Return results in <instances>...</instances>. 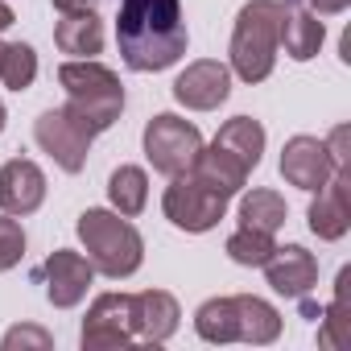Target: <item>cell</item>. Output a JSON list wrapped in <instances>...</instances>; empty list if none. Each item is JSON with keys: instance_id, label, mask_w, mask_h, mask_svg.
<instances>
[{"instance_id": "6da1fadb", "label": "cell", "mask_w": 351, "mask_h": 351, "mask_svg": "<svg viewBox=\"0 0 351 351\" xmlns=\"http://www.w3.org/2000/svg\"><path fill=\"white\" fill-rule=\"evenodd\" d=\"M116 42L128 71H165L186 54L182 0H116Z\"/></svg>"}, {"instance_id": "7a4b0ae2", "label": "cell", "mask_w": 351, "mask_h": 351, "mask_svg": "<svg viewBox=\"0 0 351 351\" xmlns=\"http://www.w3.org/2000/svg\"><path fill=\"white\" fill-rule=\"evenodd\" d=\"M58 83H62V91H66L62 112H66L71 120H79L91 136L108 132V128L120 120V112H124V87H120V79H116L108 66H99V62H91V58H83V62H62V66H58Z\"/></svg>"}, {"instance_id": "3957f363", "label": "cell", "mask_w": 351, "mask_h": 351, "mask_svg": "<svg viewBox=\"0 0 351 351\" xmlns=\"http://www.w3.org/2000/svg\"><path fill=\"white\" fill-rule=\"evenodd\" d=\"M79 240L87 248V261L95 273L104 277H132L145 261V244H141V232L124 219V215H112V211H83L79 215Z\"/></svg>"}, {"instance_id": "277c9868", "label": "cell", "mask_w": 351, "mask_h": 351, "mask_svg": "<svg viewBox=\"0 0 351 351\" xmlns=\"http://www.w3.org/2000/svg\"><path fill=\"white\" fill-rule=\"evenodd\" d=\"M277 25H281V0H248L232 29V71L244 83H261L273 75L277 62Z\"/></svg>"}, {"instance_id": "5b68a950", "label": "cell", "mask_w": 351, "mask_h": 351, "mask_svg": "<svg viewBox=\"0 0 351 351\" xmlns=\"http://www.w3.org/2000/svg\"><path fill=\"white\" fill-rule=\"evenodd\" d=\"M228 199L232 195H223L219 186H211V182H203L199 173H178L173 178V186L165 191V199H161V211H165V219L173 223V228H182V232H211L223 215H228Z\"/></svg>"}, {"instance_id": "8992f818", "label": "cell", "mask_w": 351, "mask_h": 351, "mask_svg": "<svg viewBox=\"0 0 351 351\" xmlns=\"http://www.w3.org/2000/svg\"><path fill=\"white\" fill-rule=\"evenodd\" d=\"M203 153V132L191 124V120H178V116H153L145 124V157L153 161L157 173H165V178H178V173L195 169Z\"/></svg>"}, {"instance_id": "52a82bcc", "label": "cell", "mask_w": 351, "mask_h": 351, "mask_svg": "<svg viewBox=\"0 0 351 351\" xmlns=\"http://www.w3.org/2000/svg\"><path fill=\"white\" fill-rule=\"evenodd\" d=\"M136 343L132 330V293H99L83 322V351H112Z\"/></svg>"}, {"instance_id": "ba28073f", "label": "cell", "mask_w": 351, "mask_h": 351, "mask_svg": "<svg viewBox=\"0 0 351 351\" xmlns=\"http://www.w3.org/2000/svg\"><path fill=\"white\" fill-rule=\"evenodd\" d=\"M34 136H38V145H42L66 173H79V169L87 165V153H91V141H95V136H91L79 120H71L62 108L42 112L38 124H34Z\"/></svg>"}, {"instance_id": "9c48e42d", "label": "cell", "mask_w": 351, "mask_h": 351, "mask_svg": "<svg viewBox=\"0 0 351 351\" xmlns=\"http://www.w3.org/2000/svg\"><path fill=\"white\" fill-rule=\"evenodd\" d=\"M34 277L46 285L50 306L71 310V306H79V302L87 298V285H91L95 269H91L87 256H79V252H71V248H58V252L46 256V265H42Z\"/></svg>"}, {"instance_id": "30bf717a", "label": "cell", "mask_w": 351, "mask_h": 351, "mask_svg": "<svg viewBox=\"0 0 351 351\" xmlns=\"http://www.w3.org/2000/svg\"><path fill=\"white\" fill-rule=\"evenodd\" d=\"M335 169L339 165H335L326 141H318V136H293L281 149V173H285V182L298 186V191H318Z\"/></svg>"}, {"instance_id": "8fae6325", "label": "cell", "mask_w": 351, "mask_h": 351, "mask_svg": "<svg viewBox=\"0 0 351 351\" xmlns=\"http://www.w3.org/2000/svg\"><path fill=\"white\" fill-rule=\"evenodd\" d=\"M232 91V71L215 58H203V62H191L178 83H173V99L182 108H195V112H211L228 99Z\"/></svg>"}, {"instance_id": "7c38bea8", "label": "cell", "mask_w": 351, "mask_h": 351, "mask_svg": "<svg viewBox=\"0 0 351 351\" xmlns=\"http://www.w3.org/2000/svg\"><path fill=\"white\" fill-rule=\"evenodd\" d=\"M347 191H351L347 165H339L330 178L318 186V199L310 203V232H314L318 240H343V236H347V228H351Z\"/></svg>"}, {"instance_id": "4fadbf2b", "label": "cell", "mask_w": 351, "mask_h": 351, "mask_svg": "<svg viewBox=\"0 0 351 351\" xmlns=\"http://www.w3.org/2000/svg\"><path fill=\"white\" fill-rule=\"evenodd\" d=\"M46 199V173L29 157H13L0 165V211L5 215H34Z\"/></svg>"}, {"instance_id": "5bb4252c", "label": "cell", "mask_w": 351, "mask_h": 351, "mask_svg": "<svg viewBox=\"0 0 351 351\" xmlns=\"http://www.w3.org/2000/svg\"><path fill=\"white\" fill-rule=\"evenodd\" d=\"M269 285L281 293V298H306L318 281V261L314 252H306L302 244H285V248H273L269 261L261 265Z\"/></svg>"}, {"instance_id": "9a60e30c", "label": "cell", "mask_w": 351, "mask_h": 351, "mask_svg": "<svg viewBox=\"0 0 351 351\" xmlns=\"http://www.w3.org/2000/svg\"><path fill=\"white\" fill-rule=\"evenodd\" d=\"M178 302H173L165 289H145V293H132V330L136 339L145 343H165L173 330H178Z\"/></svg>"}, {"instance_id": "2e32d148", "label": "cell", "mask_w": 351, "mask_h": 351, "mask_svg": "<svg viewBox=\"0 0 351 351\" xmlns=\"http://www.w3.org/2000/svg\"><path fill=\"white\" fill-rule=\"evenodd\" d=\"M326 29L318 21V13H310L302 0H281V25H277V42H285V54L306 62L318 54Z\"/></svg>"}, {"instance_id": "e0dca14e", "label": "cell", "mask_w": 351, "mask_h": 351, "mask_svg": "<svg viewBox=\"0 0 351 351\" xmlns=\"http://www.w3.org/2000/svg\"><path fill=\"white\" fill-rule=\"evenodd\" d=\"M219 153H228L240 169H256L261 165V153H265V128H261V120H252V116H236V120H228L223 128H219V136L211 141Z\"/></svg>"}, {"instance_id": "ac0fdd59", "label": "cell", "mask_w": 351, "mask_h": 351, "mask_svg": "<svg viewBox=\"0 0 351 351\" xmlns=\"http://www.w3.org/2000/svg\"><path fill=\"white\" fill-rule=\"evenodd\" d=\"M232 306H236V339L240 343H273L281 335V314L265 298L236 293Z\"/></svg>"}, {"instance_id": "d6986e66", "label": "cell", "mask_w": 351, "mask_h": 351, "mask_svg": "<svg viewBox=\"0 0 351 351\" xmlns=\"http://www.w3.org/2000/svg\"><path fill=\"white\" fill-rule=\"evenodd\" d=\"M54 42L62 54H79V58H91L104 50V25L91 13H62V21L54 25Z\"/></svg>"}, {"instance_id": "ffe728a7", "label": "cell", "mask_w": 351, "mask_h": 351, "mask_svg": "<svg viewBox=\"0 0 351 351\" xmlns=\"http://www.w3.org/2000/svg\"><path fill=\"white\" fill-rule=\"evenodd\" d=\"M347 285H351V269L339 273L335 281V302L318 314V347H351V306H347Z\"/></svg>"}, {"instance_id": "44dd1931", "label": "cell", "mask_w": 351, "mask_h": 351, "mask_svg": "<svg viewBox=\"0 0 351 351\" xmlns=\"http://www.w3.org/2000/svg\"><path fill=\"white\" fill-rule=\"evenodd\" d=\"M108 199H112V207H116L124 219L141 215L145 203H149V178H145V169H136V165H120L112 178H108Z\"/></svg>"}, {"instance_id": "7402d4cb", "label": "cell", "mask_w": 351, "mask_h": 351, "mask_svg": "<svg viewBox=\"0 0 351 351\" xmlns=\"http://www.w3.org/2000/svg\"><path fill=\"white\" fill-rule=\"evenodd\" d=\"M285 199L277 191H252L240 199V228H256V232H277L285 223Z\"/></svg>"}, {"instance_id": "603a6c76", "label": "cell", "mask_w": 351, "mask_h": 351, "mask_svg": "<svg viewBox=\"0 0 351 351\" xmlns=\"http://www.w3.org/2000/svg\"><path fill=\"white\" fill-rule=\"evenodd\" d=\"M195 326L207 343H236V306L232 298H211L199 306Z\"/></svg>"}, {"instance_id": "cb8c5ba5", "label": "cell", "mask_w": 351, "mask_h": 351, "mask_svg": "<svg viewBox=\"0 0 351 351\" xmlns=\"http://www.w3.org/2000/svg\"><path fill=\"white\" fill-rule=\"evenodd\" d=\"M34 79H38V54H34V46L13 42V46L0 50V83H5L9 91H25V87H34Z\"/></svg>"}, {"instance_id": "d4e9b609", "label": "cell", "mask_w": 351, "mask_h": 351, "mask_svg": "<svg viewBox=\"0 0 351 351\" xmlns=\"http://www.w3.org/2000/svg\"><path fill=\"white\" fill-rule=\"evenodd\" d=\"M273 232H256V228H240L236 236H228V256L236 265H248V269H261L273 252Z\"/></svg>"}, {"instance_id": "484cf974", "label": "cell", "mask_w": 351, "mask_h": 351, "mask_svg": "<svg viewBox=\"0 0 351 351\" xmlns=\"http://www.w3.org/2000/svg\"><path fill=\"white\" fill-rule=\"evenodd\" d=\"M21 256H25V232H21V223L9 219V215H0V273L13 269Z\"/></svg>"}, {"instance_id": "4316f807", "label": "cell", "mask_w": 351, "mask_h": 351, "mask_svg": "<svg viewBox=\"0 0 351 351\" xmlns=\"http://www.w3.org/2000/svg\"><path fill=\"white\" fill-rule=\"evenodd\" d=\"M0 347H5V351H17V347H38V351H46V347H50V335H46L42 326H13Z\"/></svg>"}, {"instance_id": "83f0119b", "label": "cell", "mask_w": 351, "mask_h": 351, "mask_svg": "<svg viewBox=\"0 0 351 351\" xmlns=\"http://www.w3.org/2000/svg\"><path fill=\"white\" fill-rule=\"evenodd\" d=\"M302 5L310 9V13H322V17H330V13H343L351 0H302Z\"/></svg>"}, {"instance_id": "f1b7e54d", "label": "cell", "mask_w": 351, "mask_h": 351, "mask_svg": "<svg viewBox=\"0 0 351 351\" xmlns=\"http://www.w3.org/2000/svg\"><path fill=\"white\" fill-rule=\"evenodd\" d=\"M54 9L58 13H91L95 0H54Z\"/></svg>"}, {"instance_id": "f546056e", "label": "cell", "mask_w": 351, "mask_h": 351, "mask_svg": "<svg viewBox=\"0 0 351 351\" xmlns=\"http://www.w3.org/2000/svg\"><path fill=\"white\" fill-rule=\"evenodd\" d=\"M13 21H17V17H13V9L5 5V0H0V34H5V29H9Z\"/></svg>"}, {"instance_id": "4dcf8cb0", "label": "cell", "mask_w": 351, "mask_h": 351, "mask_svg": "<svg viewBox=\"0 0 351 351\" xmlns=\"http://www.w3.org/2000/svg\"><path fill=\"white\" fill-rule=\"evenodd\" d=\"M0 132H5V104H0Z\"/></svg>"}, {"instance_id": "1f68e13d", "label": "cell", "mask_w": 351, "mask_h": 351, "mask_svg": "<svg viewBox=\"0 0 351 351\" xmlns=\"http://www.w3.org/2000/svg\"><path fill=\"white\" fill-rule=\"evenodd\" d=\"M0 50H5V46H0Z\"/></svg>"}]
</instances>
